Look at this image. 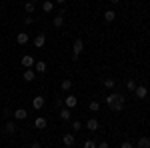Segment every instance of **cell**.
Here are the masks:
<instances>
[{
	"label": "cell",
	"mask_w": 150,
	"mask_h": 148,
	"mask_svg": "<svg viewBox=\"0 0 150 148\" xmlns=\"http://www.w3.org/2000/svg\"><path fill=\"white\" fill-rule=\"evenodd\" d=\"M60 88H62V90H70V88H72V80L64 78L62 82H60Z\"/></svg>",
	"instance_id": "ffe728a7"
},
{
	"label": "cell",
	"mask_w": 150,
	"mask_h": 148,
	"mask_svg": "<svg viewBox=\"0 0 150 148\" xmlns=\"http://www.w3.org/2000/svg\"><path fill=\"white\" fill-rule=\"evenodd\" d=\"M126 90H128V92H134V90H136V82H134L132 78L126 80Z\"/></svg>",
	"instance_id": "cb8c5ba5"
},
{
	"label": "cell",
	"mask_w": 150,
	"mask_h": 148,
	"mask_svg": "<svg viewBox=\"0 0 150 148\" xmlns=\"http://www.w3.org/2000/svg\"><path fill=\"white\" fill-rule=\"evenodd\" d=\"M76 104H78V98H76L74 94H70V96H66V100H64V106H66V108H70V110H72V108H74Z\"/></svg>",
	"instance_id": "52a82bcc"
},
{
	"label": "cell",
	"mask_w": 150,
	"mask_h": 148,
	"mask_svg": "<svg viewBox=\"0 0 150 148\" xmlns=\"http://www.w3.org/2000/svg\"><path fill=\"white\" fill-rule=\"evenodd\" d=\"M62 142H64V146H66V148H72V146H74V142H76V138H74L72 132H68V134H64Z\"/></svg>",
	"instance_id": "5b68a950"
},
{
	"label": "cell",
	"mask_w": 150,
	"mask_h": 148,
	"mask_svg": "<svg viewBox=\"0 0 150 148\" xmlns=\"http://www.w3.org/2000/svg\"><path fill=\"white\" fill-rule=\"evenodd\" d=\"M32 22H34V18H32V16L28 14V16L24 18V24H26V26H30V24H32Z\"/></svg>",
	"instance_id": "83f0119b"
},
{
	"label": "cell",
	"mask_w": 150,
	"mask_h": 148,
	"mask_svg": "<svg viewBox=\"0 0 150 148\" xmlns=\"http://www.w3.org/2000/svg\"><path fill=\"white\" fill-rule=\"evenodd\" d=\"M30 2H38V0H30Z\"/></svg>",
	"instance_id": "836d02e7"
},
{
	"label": "cell",
	"mask_w": 150,
	"mask_h": 148,
	"mask_svg": "<svg viewBox=\"0 0 150 148\" xmlns=\"http://www.w3.org/2000/svg\"><path fill=\"white\" fill-rule=\"evenodd\" d=\"M42 10L46 12V14H50V12L54 10V2H52V0H44V2H42Z\"/></svg>",
	"instance_id": "5bb4252c"
},
{
	"label": "cell",
	"mask_w": 150,
	"mask_h": 148,
	"mask_svg": "<svg viewBox=\"0 0 150 148\" xmlns=\"http://www.w3.org/2000/svg\"><path fill=\"white\" fill-rule=\"evenodd\" d=\"M20 62H22V66H24V68H32V66L36 64V58H34V56H30V54H24Z\"/></svg>",
	"instance_id": "3957f363"
},
{
	"label": "cell",
	"mask_w": 150,
	"mask_h": 148,
	"mask_svg": "<svg viewBox=\"0 0 150 148\" xmlns=\"http://www.w3.org/2000/svg\"><path fill=\"white\" fill-rule=\"evenodd\" d=\"M44 104H46L44 96H34V98H32V108H34V110H40V108H44Z\"/></svg>",
	"instance_id": "277c9868"
},
{
	"label": "cell",
	"mask_w": 150,
	"mask_h": 148,
	"mask_svg": "<svg viewBox=\"0 0 150 148\" xmlns=\"http://www.w3.org/2000/svg\"><path fill=\"white\" fill-rule=\"evenodd\" d=\"M16 42H18L20 46L28 44V42H30V36L26 34V32H18V34H16Z\"/></svg>",
	"instance_id": "9c48e42d"
},
{
	"label": "cell",
	"mask_w": 150,
	"mask_h": 148,
	"mask_svg": "<svg viewBox=\"0 0 150 148\" xmlns=\"http://www.w3.org/2000/svg\"><path fill=\"white\" fill-rule=\"evenodd\" d=\"M80 128H82V122H72V130H74V132H78Z\"/></svg>",
	"instance_id": "4316f807"
},
{
	"label": "cell",
	"mask_w": 150,
	"mask_h": 148,
	"mask_svg": "<svg viewBox=\"0 0 150 148\" xmlns=\"http://www.w3.org/2000/svg\"><path fill=\"white\" fill-rule=\"evenodd\" d=\"M24 10H26V12H28V14H30V16H32V12L36 10L34 2H26V4H24Z\"/></svg>",
	"instance_id": "7402d4cb"
},
{
	"label": "cell",
	"mask_w": 150,
	"mask_h": 148,
	"mask_svg": "<svg viewBox=\"0 0 150 148\" xmlns=\"http://www.w3.org/2000/svg\"><path fill=\"white\" fill-rule=\"evenodd\" d=\"M84 148H96V142L94 140H86L84 142Z\"/></svg>",
	"instance_id": "484cf974"
},
{
	"label": "cell",
	"mask_w": 150,
	"mask_h": 148,
	"mask_svg": "<svg viewBox=\"0 0 150 148\" xmlns=\"http://www.w3.org/2000/svg\"><path fill=\"white\" fill-rule=\"evenodd\" d=\"M96 148H110V144H108V142H100Z\"/></svg>",
	"instance_id": "4dcf8cb0"
},
{
	"label": "cell",
	"mask_w": 150,
	"mask_h": 148,
	"mask_svg": "<svg viewBox=\"0 0 150 148\" xmlns=\"http://www.w3.org/2000/svg\"><path fill=\"white\" fill-rule=\"evenodd\" d=\"M34 126L38 128V130H44V128L48 126V120L44 118V116H38V118L34 120Z\"/></svg>",
	"instance_id": "30bf717a"
},
{
	"label": "cell",
	"mask_w": 150,
	"mask_h": 148,
	"mask_svg": "<svg viewBox=\"0 0 150 148\" xmlns=\"http://www.w3.org/2000/svg\"><path fill=\"white\" fill-rule=\"evenodd\" d=\"M26 116H28V112H26L24 108H16V110H14V120H24Z\"/></svg>",
	"instance_id": "4fadbf2b"
},
{
	"label": "cell",
	"mask_w": 150,
	"mask_h": 148,
	"mask_svg": "<svg viewBox=\"0 0 150 148\" xmlns=\"http://www.w3.org/2000/svg\"><path fill=\"white\" fill-rule=\"evenodd\" d=\"M110 2H112V4H118V2H120V0H110Z\"/></svg>",
	"instance_id": "d6a6232c"
},
{
	"label": "cell",
	"mask_w": 150,
	"mask_h": 148,
	"mask_svg": "<svg viewBox=\"0 0 150 148\" xmlns=\"http://www.w3.org/2000/svg\"><path fill=\"white\" fill-rule=\"evenodd\" d=\"M88 110H90V112H98V110H100V104L96 102V100H92V102L88 104Z\"/></svg>",
	"instance_id": "d4e9b609"
},
{
	"label": "cell",
	"mask_w": 150,
	"mask_h": 148,
	"mask_svg": "<svg viewBox=\"0 0 150 148\" xmlns=\"http://www.w3.org/2000/svg\"><path fill=\"white\" fill-rule=\"evenodd\" d=\"M86 128H88L90 132H96V130L100 128V122H98L96 118H90V120H86Z\"/></svg>",
	"instance_id": "ba28073f"
},
{
	"label": "cell",
	"mask_w": 150,
	"mask_h": 148,
	"mask_svg": "<svg viewBox=\"0 0 150 148\" xmlns=\"http://www.w3.org/2000/svg\"><path fill=\"white\" fill-rule=\"evenodd\" d=\"M4 130H6V132H8V134H14V132H16V122H6V124H4Z\"/></svg>",
	"instance_id": "e0dca14e"
},
{
	"label": "cell",
	"mask_w": 150,
	"mask_h": 148,
	"mask_svg": "<svg viewBox=\"0 0 150 148\" xmlns=\"http://www.w3.org/2000/svg\"><path fill=\"white\" fill-rule=\"evenodd\" d=\"M82 50H84V42H82L80 38H78V40H74V48H72V60H78V56H80Z\"/></svg>",
	"instance_id": "7a4b0ae2"
},
{
	"label": "cell",
	"mask_w": 150,
	"mask_h": 148,
	"mask_svg": "<svg viewBox=\"0 0 150 148\" xmlns=\"http://www.w3.org/2000/svg\"><path fill=\"white\" fill-rule=\"evenodd\" d=\"M54 2H56V4H64L66 0H54Z\"/></svg>",
	"instance_id": "1f68e13d"
},
{
	"label": "cell",
	"mask_w": 150,
	"mask_h": 148,
	"mask_svg": "<svg viewBox=\"0 0 150 148\" xmlns=\"http://www.w3.org/2000/svg\"><path fill=\"white\" fill-rule=\"evenodd\" d=\"M30 148H42V144H40V142H38V140H34V142H32V144H30Z\"/></svg>",
	"instance_id": "f546056e"
},
{
	"label": "cell",
	"mask_w": 150,
	"mask_h": 148,
	"mask_svg": "<svg viewBox=\"0 0 150 148\" xmlns=\"http://www.w3.org/2000/svg\"><path fill=\"white\" fill-rule=\"evenodd\" d=\"M124 94H120V92H110L108 96H106V104L110 106V110H114V112H120L122 108H124Z\"/></svg>",
	"instance_id": "6da1fadb"
},
{
	"label": "cell",
	"mask_w": 150,
	"mask_h": 148,
	"mask_svg": "<svg viewBox=\"0 0 150 148\" xmlns=\"http://www.w3.org/2000/svg\"><path fill=\"white\" fill-rule=\"evenodd\" d=\"M120 148H134V144H132V142H122V144H120Z\"/></svg>",
	"instance_id": "f1b7e54d"
},
{
	"label": "cell",
	"mask_w": 150,
	"mask_h": 148,
	"mask_svg": "<svg viewBox=\"0 0 150 148\" xmlns=\"http://www.w3.org/2000/svg\"><path fill=\"white\" fill-rule=\"evenodd\" d=\"M114 86H116V80L114 78H106V80H104V88L110 90V88H114Z\"/></svg>",
	"instance_id": "603a6c76"
},
{
	"label": "cell",
	"mask_w": 150,
	"mask_h": 148,
	"mask_svg": "<svg viewBox=\"0 0 150 148\" xmlns=\"http://www.w3.org/2000/svg\"><path fill=\"white\" fill-rule=\"evenodd\" d=\"M32 44H34L36 48H42V46L46 44V36H44V34H38L34 40H32Z\"/></svg>",
	"instance_id": "7c38bea8"
},
{
	"label": "cell",
	"mask_w": 150,
	"mask_h": 148,
	"mask_svg": "<svg viewBox=\"0 0 150 148\" xmlns=\"http://www.w3.org/2000/svg\"><path fill=\"white\" fill-rule=\"evenodd\" d=\"M34 70H36V72H44V70H46V62L38 60V62L34 64Z\"/></svg>",
	"instance_id": "44dd1931"
},
{
	"label": "cell",
	"mask_w": 150,
	"mask_h": 148,
	"mask_svg": "<svg viewBox=\"0 0 150 148\" xmlns=\"http://www.w3.org/2000/svg\"><path fill=\"white\" fill-rule=\"evenodd\" d=\"M70 116H72V114H70V108L64 106V108L60 110V118H62V120H70Z\"/></svg>",
	"instance_id": "d6986e66"
},
{
	"label": "cell",
	"mask_w": 150,
	"mask_h": 148,
	"mask_svg": "<svg viewBox=\"0 0 150 148\" xmlns=\"http://www.w3.org/2000/svg\"><path fill=\"white\" fill-rule=\"evenodd\" d=\"M52 24H54L56 28H62V26H64V14H58V16H54Z\"/></svg>",
	"instance_id": "2e32d148"
},
{
	"label": "cell",
	"mask_w": 150,
	"mask_h": 148,
	"mask_svg": "<svg viewBox=\"0 0 150 148\" xmlns=\"http://www.w3.org/2000/svg\"><path fill=\"white\" fill-rule=\"evenodd\" d=\"M114 18H116L114 10H106L104 12V20H106V22H114Z\"/></svg>",
	"instance_id": "ac0fdd59"
},
{
	"label": "cell",
	"mask_w": 150,
	"mask_h": 148,
	"mask_svg": "<svg viewBox=\"0 0 150 148\" xmlns=\"http://www.w3.org/2000/svg\"><path fill=\"white\" fill-rule=\"evenodd\" d=\"M22 78L26 80V82H32V80L36 78V70H32V68H26V70H24V74H22Z\"/></svg>",
	"instance_id": "8fae6325"
},
{
	"label": "cell",
	"mask_w": 150,
	"mask_h": 148,
	"mask_svg": "<svg viewBox=\"0 0 150 148\" xmlns=\"http://www.w3.org/2000/svg\"><path fill=\"white\" fill-rule=\"evenodd\" d=\"M134 94H136V98H140V100H144V98L148 96V88H146V86H136V90H134Z\"/></svg>",
	"instance_id": "8992f818"
},
{
	"label": "cell",
	"mask_w": 150,
	"mask_h": 148,
	"mask_svg": "<svg viewBox=\"0 0 150 148\" xmlns=\"http://www.w3.org/2000/svg\"><path fill=\"white\" fill-rule=\"evenodd\" d=\"M136 146H138V148H150V138H146V136L138 138V142H136Z\"/></svg>",
	"instance_id": "9a60e30c"
}]
</instances>
